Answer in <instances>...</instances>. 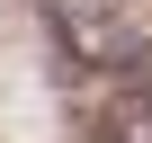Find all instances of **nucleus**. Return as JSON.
Masks as SVG:
<instances>
[{"instance_id": "1", "label": "nucleus", "mask_w": 152, "mask_h": 143, "mask_svg": "<svg viewBox=\"0 0 152 143\" xmlns=\"http://www.w3.org/2000/svg\"><path fill=\"white\" fill-rule=\"evenodd\" d=\"M54 36L72 63H90V72H125V81H152V45L107 9V0H54Z\"/></svg>"}, {"instance_id": "2", "label": "nucleus", "mask_w": 152, "mask_h": 143, "mask_svg": "<svg viewBox=\"0 0 152 143\" xmlns=\"http://www.w3.org/2000/svg\"><path fill=\"white\" fill-rule=\"evenodd\" d=\"M99 143H152V81H125L99 116Z\"/></svg>"}]
</instances>
